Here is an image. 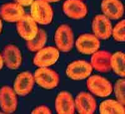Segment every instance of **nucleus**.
I'll list each match as a JSON object with an SVG mask.
<instances>
[{
  "label": "nucleus",
  "mask_w": 125,
  "mask_h": 114,
  "mask_svg": "<svg viewBox=\"0 0 125 114\" xmlns=\"http://www.w3.org/2000/svg\"><path fill=\"white\" fill-rule=\"evenodd\" d=\"M30 14L36 23L47 25L53 18V10L50 3L45 0H34L31 3Z\"/></svg>",
  "instance_id": "1"
},
{
  "label": "nucleus",
  "mask_w": 125,
  "mask_h": 114,
  "mask_svg": "<svg viewBox=\"0 0 125 114\" xmlns=\"http://www.w3.org/2000/svg\"><path fill=\"white\" fill-rule=\"evenodd\" d=\"M34 82L41 87L53 89L56 87L60 82V77L56 72L48 67H40L34 72Z\"/></svg>",
  "instance_id": "2"
},
{
  "label": "nucleus",
  "mask_w": 125,
  "mask_h": 114,
  "mask_svg": "<svg viewBox=\"0 0 125 114\" xmlns=\"http://www.w3.org/2000/svg\"><path fill=\"white\" fill-rule=\"evenodd\" d=\"M54 41L59 51L70 52L74 44V36L71 27L67 24L59 26L54 34Z\"/></svg>",
  "instance_id": "3"
},
{
  "label": "nucleus",
  "mask_w": 125,
  "mask_h": 114,
  "mask_svg": "<svg viewBox=\"0 0 125 114\" xmlns=\"http://www.w3.org/2000/svg\"><path fill=\"white\" fill-rule=\"evenodd\" d=\"M86 86L89 91L98 97H108L112 93V84L100 76H90L87 80Z\"/></svg>",
  "instance_id": "4"
},
{
  "label": "nucleus",
  "mask_w": 125,
  "mask_h": 114,
  "mask_svg": "<svg viewBox=\"0 0 125 114\" xmlns=\"http://www.w3.org/2000/svg\"><path fill=\"white\" fill-rule=\"evenodd\" d=\"M60 52L56 48L48 46L37 51L33 59V64L39 67H48L58 60Z\"/></svg>",
  "instance_id": "5"
},
{
  "label": "nucleus",
  "mask_w": 125,
  "mask_h": 114,
  "mask_svg": "<svg viewBox=\"0 0 125 114\" xmlns=\"http://www.w3.org/2000/svg\"><path fill=\"white\" fill-rule=\"evenodd\" d=\"M92 71L93 67L90 63L85 61H75L68 66L66 73L71 79L81 80L88 77Z\"/></svg>",
  "instance_id": "6"
},
{
  "label": "nucleus",
  "mask_w": 125,
  "mask_h": 114,
  "mask_svg": "<svg viewBox=\"0 0 125 114\" xmlns=\"http://www.w3.org/2000/svg\"><path fill=\"white\" fill-rule=\"evenodd\" d=\"M111 21L104 14H98L94 18L92 23V30L94 35L99 39H109L112 34Z\"/></svg>",
  "instance_id": "7"
},
{
  "label": "nucleus",
  "mask_w": 125,
  "mask_h": 114,
  "mask_svg": "<svg viewBox=\"0 0 125 114\" xmlns=\"http://www.w3.org/2000/svg\"><path fill=\"white\" fill-rule=\"evenodd\" d=\"M16 28L19 35L26 41L33 39L38 31L37 23L30 14H25L21 19L18 21Z\"/></svg>",
  "instance_id": "8"
},
{
  "label": "nucleus",
  "mask_w": 125,
  "mask_h": 114,
  "mask_svg": "<svg viewBox=\"0 0 125 114\" xmlns=\"http://www.w3.org/2000/svg\"><path fill=\"white\" fill-rule=\"evenodd\" d=\"M62 8L64 14L73 19L84 18L88 14V8L83 0H66Z\"/></svg>",
  "instance_id": "9"
},
{
  "label": "nucleus",
  "mask_w": 125,
  "mask_h": 114,
  "mask_svg": "<svg viewBox=\"0 0 125 114\" xmlns=\"http://www.w3.org/2000/svg\"><path fill=\"white\" fill-rule=\"evenodd\" d=\"M75 45L77 50L81 54L90 55L98 51L100 41L94 34H84L78 37Z\"/></svg>",
  "instance_id": "10"
},
{
  "label": "nucleus",
  "mask_w": 125,
  "mask_h": 114,
  "mask_svg": "<svg viewBox=\"0 0 125 114\" xmlns=\"http://www.w3.org/2000/svg\"><path fill=\"white\" fill-rule=\"evenodd\" d=\"M24 14L23 6L15 2L5 3L0 7V17L8 23H17Z\"/></svg>",
  "instance_id": "11"
},
{
  "label": "nucleus",
  "mask_w": 125,
  "mask_h": 114,
  "mask_svg": "<svg viewBox=\"0 0 125 114\" xmlns=\"http://www.w3.org/2000/svg\"><path fill=\"white\" fill-rule=\"evenodd\" d=\"M34 84L33 75L30 72L26 71L18 74L14 82L13 90L20 96L28 95L32 91Z\"/></svg>",
  "instance_id": "12"
},
{
  "label": "nucleus",
  "mask_w": 125,
  "mask_h": 114,
  "mask_svg": "<svg viewBox=\"0 0 125 114\" xmlns=\"http://www.w3.org/2000/svg\"><path fill=\"white\" fill-rule=\"evenodd\" d=\"M18 106L16 94L9 86H4L0 89V107L6 114H12L16 111Z\"/></svg>",
  "instance_id": "13"
},
{
  "label": "nucleus",
  "mask_w": 125,
  "mask_h": 114,
  "mask_svg": "<svg viewBox=\"0 0 125 114\" xmlns=\"http://www.w3.org/2000/svg\"><path fill=\"white\" fill-rule=\"evenodd\" d=\"M3 63L8 69H18L21 65V53L17 46L10 44L4 47L2 52Z\"/></svg>",
  "instance_id": "14"
},
{
  "label": "nucleus",
  "mask_w": 125,
  "mask_h": 114,
  "mask_svg": "<svg viewBox=\"0 0 125 114\" xmlns=\"http://www.w3.org/2000/svg\"><path fill=\"white\" fill-rule=\"evenodd\" d=\"M75 108L79 114H93L96 109V101L90 94L82 92L76 96L74 101Z\"/></svg>",
  "instance_id": "15"
},
{
  "label": "nucleus",
  "mask_w": 125,
  "mask_h": 114,
  "mask_svg": "<svg viewBox=\"0 0 125 114\" xmlns=\"http://www.w3.org/2000/svg\"><path fill=\"white\" fill-rule=\"evenodd\" d=\"M101 9L103 14L109 19H119L124 14V6L120 0H102Z\"/></svg>",
  "instance_id": "16"
},
{
  "label": "nucleus",
  "mask_w": 125,
  "mask_h": 114,
  "mask_svg": "<svg viewBox=\"0 0 125 114\" xmlns=\"http://www.w3.org/2000/svg\"><path fill=\"white\" fill-rule=\"evenodd\" d=\"M111 54L106 51H97L93 54L91 65L93 69L100 72H108L111 70Z\"/></svg>",
  "instance_id": "17"
},
{
  "label": "nucleus",
  "mask_w": 125,
  "mask_h": 114,
  "mask_svg": "<svg viewBox=\"0 0 125 114\" xmlns=\"http://www.w3.org/2000/svg\"><path fill=\"white\" fill-rule=\"evenodd\" d=\"M55 108L59 114H74L75 105L72 95L68 92H61L56 98Z\"/></svg>",
  "instance_id": "18"
},
{
  "label": "nucleus",
  "mask_w": 125,
  "mask_h": 114,
  "mask_svg": "<svg viewBox=\"0 0 125 114\" xmlns=\"http://www.w3.org/2000/svg\"><path fill=\"white\" fill-rule=\"evenodd\" d=\"M99 111L101 114H124L125 105L116 100H106L100 104Z\"/></svg>",
  "instance_id": "19"
},
{
  "label": "nucleus",
  "mask_w": 125,
  "mask_h": 114,
  "mask_svg": "<svg viewBox=\"0 0 125 114\" xmlns=\"http://www.w3.org/2000/svg\"><path fill=\"white\" fill-rule=\"evenodd\" d=\"M125 54L121 51L111 54V68L114 72L121 77H125Z\"/></svg>",
  "instance_id": "20"
},
{
  "label": "nucleus",
  "mask_w": 125,
  "mask_h": 114,
  "mask_svg": "<svg viewBox=\"0 0 125 114\" xmlns=\"http://www.w3.org/2000/svg\"><path fill=\"white\" fill-rule=\"evenodd\" d=\"M47 41L46 33L43 29H38L37 34L33 39L27 41L26 46L29 51L37 52L44 48Z\"/></svg>",
  "instance_id": "21"
},
{
  "label": "nucleus",
  "mask_w": 125,
  "mask_h": 114,
  "mask_svg": "<svg viewBox=\"0 0 125 114\" xmlns=\"http://www.w3.org/2000/svg\"><path fill=\"white\" fill-rule=\"evenodd\" d=\"M125 80L124 79H121L117 80L114 87L115 94L117 100L123 105H125Z\"/></svg>",
  "instance_id": "22"
},
{
  "label": "nucleus",
  "mask_w": 125,
  "mask_h": 114,
  "mask_svg": "<svg viewBox=\"0 0 125 114\" xmlns=\"http://www.w3.org/2000/svg\"><path fill=\"white\" fill-rule=\"evenodd\" d=\"M125 21L124 19L119 21L112 29L113 39L118 42H125Z\"/></svg>",
  "instance_id": "23"
},
{
  "label": "nucleus",
  "mask_w": 125,
  "mask_h": 114,
  "mask_svg": "<svg viewBox=\"0 0 125 114\" xmlns=\"http://www.w3.org/2000/svg\"><path fill=\"white\" fill-rule=\"evenodd\" d=\"M51 113V110L45 105H40L37 107L31 112L32 114H50Z\"/></svg>",
  "instance_id": "24"
},
{
  "label": "nucleus",
  "mask_w": 125,
  "mask_h": 114,
  "mask_svg": "<svg viewBox=\"0 0 125 114\" xmlns=\"http://www.w3.org/2000/svg\"><path fill=\"white\" fill-rule=\"evenodd\" d=\"M33 1L34 0H14V2L24 7V6H30Z\"/></svg>",
  "instance_id": "25"
},
{
  "label": "nucleus",
  "mask_w": 125,
  "mask_h": 114,
  "mask_svg": "<svg viewBox=\"0 0 125 114\" xmlns=\"http://www.w3.org/2000/svg\"><path fill=\"white\" fill-rule=\"evenodd\" d=\"M3 66V57H2V56L1 55V54H0V70L2 69Z\"/></svg>",
  "instance_id": "26"
},
{
  "label": "nucleus",
  "mask_w": 125,
  "mask_h": 114,
  "mask_svg": "<svg viewBox=\"0 0 125 114\" xmlns=\"http://www.w3.org/2000/svg\"><path fill=\"white\" fill-rule=\"evenodd\" d=\"M45 1L49 3H57V2L60 1L61 0H45Z\"/></svg>",
  "instance_id": "27"
},
{
  "label": "nucleus",
  "mask_w": 125,
  "mask_h": 114,
  "mask_svg": "<svg viewBox=\"0 0 125 114\" xmlns=\"http://www.w3.org/2000/svg\"><path fill=\"white\" fill-rule=\"evenodd\" d=\"M2 27H3V24H2L1 19V18H0V34H1V32Z\"/></svg>",
  "instance_id": "28"
},
{
  "label": "nucleus",
  "mask_w": 125,
  "mask_h": 114,
  "mask_svg": "<svg viewBox=\"0 0 125 114\" xmlns=\"http://www.w3.org/2000/svg\"></svg>",
  "instance_id": "29"
}]
</instances>
